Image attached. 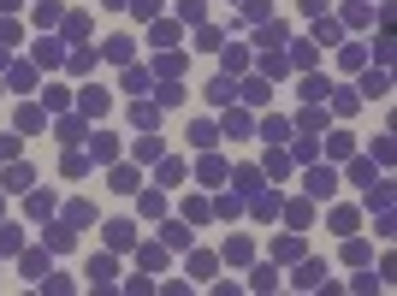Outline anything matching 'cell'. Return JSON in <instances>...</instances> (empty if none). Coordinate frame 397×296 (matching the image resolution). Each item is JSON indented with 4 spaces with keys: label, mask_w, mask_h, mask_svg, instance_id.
<instances>
[{
    "label": "cell",
    "mask_w": 397,
    "mask_h": 296,
    "mask_svg": "<svg viewBox=\"0 0 397 296\" xmlns=\"http://www.w3.org/2000/svg\"><path fill=\"white\" fill-rule=\"evenodd\" d=\"M154 118H161V107H154V101H136V107H131V125H143V131H154Z\"/></svg>",
    "instance_id": "9c48e42d"
},
{
    "label": "cell",
    "mask_w": 397,
    "mask_h": 296,
    "mask_svg": "<svg viewBox=\"0 0 397 296\" xmlns=\"http://www.w3.org/2000/svg\"><path fill=\"white\" fill-rule=\"evenodd\" d=\"M0 249H18V225H0Z\"/></svg>",
    "instance_id": "e575fe53"
},
{
    "label": "cell",
    "mask_w": 397,
    "mask_h": 296,
    "mask_svg": "<svg viewBox=\"0 0 397 296\" xmlns=\"http://www.w3.org/2000/svg\"><path fill=\"white\" fill-rule=\"evenodd\" d=\"M136 160H161V136H136Z\"/></svg>",
    "instance_id": "2e32d148"
},
{
    "label": "cell",
    "mask_w": 397,
    "mask_h": 296,
    "mask_svg": "<svg viewBox=\"0 0 397 296\" xmlns=\"http://www.w3.org/2000/svg\"><path fill=\"white\" fill-rule=\"evenodd\" d=\"M154 72H161V77H178V72H184V54H161V65H154Z\"/></svg>",
    "instance_id": "603a6c76"
},
{
    "label": "cell",
    "mask_w": 397,
    "mask_h": 296,
    "mask_svg": "<svg viewBox=\"0 0 397 296\" xmlns=\"http://www.w3.org/2000/svg\"><path fill=\"white\" fill-rule=\"evenodd\" d=\"M314 42L332 47V42H338V24H332V18H314Z\"/></svg>",
    "instance_id": "ac0fdd59"
},
{
    "label": "cell",
    "mask_w": 397,
    "mask_h": 296,
    "mask_svg": "<svg viewBox=\"0 0 397 296\" xmlns=\"http://www.w3.org/2000/svg\"><path fill=\"white\" fill-rule=\"evenodd\" d=\"M184 18H190V24H202V0H178V24H184Z\"/></svg>",
    "instance_id": "4316f807"
},
{
    "label": "cell",
    "mask_w": 397,
    "mask_h": 296,
    "mask_svg": "<svg viewBox=\"0 0 397 296\" xmlns=\"http://www.w3.org/2000/svg\"><path fill=\"white\" fill-rule=\"evenodd\" d=\"M237 190L255 195V190H261V172H255V166H243V172H237Z\"/></svg>",
    "instance_id": "44dd1931"
},
{
    "label": "cell",
    "mask_w": 397,
    "mask_h": 296,
    "mask_svg": "<svg viewBox=\"0 0 397 296\" xmlns=\"http://www.w3.org/2000/svg\"><path fill=\"white\" fill-rule=\"evenodd\" d=\"M77 107H83V118H101V113H107V95H101V89H83Z\"/></svg>",
    "instance_id": "5b68a950"
},
{
    "label": "cell",
    "mask_w": 397,
    "mask_h": 296,
    "mask_svg": "<svg viewBox=\"0 0 397 296\" xmlns=\"http://www.w3.org/2000/svg\"><path fill=\"white\" fill-rule=\"evenodd\" d=\"M250 255H255L250 237H232V243H225V261H250Z\"/></svg>",
    "instance_id": "ffe728a7"
},
{
    "label": "cell",
    "mask_w": 397,
    "mask_h": 296,
    "mask_svg": "<svg viewBox=\"0 0 397 296\" xmlns=\"http://www.w3.org/2000/svg\"><path fill=\"white\" fill-rule=\"evenodd\" d=\"M332 190H338V172H332V166H314V172H309V195H314V202H326Z\"/></svg>",
    "instance_id": "6da1fadb"
},
{
    "label": "cell",
    "mask_w": 397,
    "mask_h": 296,
    "mask_svg": "<svg viewBox=\"0 0 397 296\" xmlns=\"http://www.w3.org/2000/svg\"><path fill=\"white\" fill-rule=\"evenodd\" d=\"M237 95H243L250 107H261V101H267V77H250V83H237Z\"/></svg>",
    "instance_id": "ba28073f"
},
{
    "label": "cell",
    "mask_w": 397,
    "mask_h": 296,
    "mask_svg": "<svg viewBox=\"0 0 397 296\" xmlns=\"http://www.w3.org/2000/svg\"><path fill=\"white\" fill-rule=\"evenodd\" d=\"M59 142H89V136H83V125H77V118H59Z\"/></svg>",
    "instance_id": "d6986e66"
},
{
    "label": "cell",
    "mask_w": 397,
    "mask_h": 296,
    "mask_svg": "<svg viewBox=\"0 0 397 296\" xmlns=\"http://www.w3.org/2000/svg\"><path fill=\"white\" fill-rule=\"evenodd\" d=\"M89 279L107 284V279H113V261H107V255H101V261H89Z\"/></svg>",
    "instance_id": "f546056e"
},
{
    "label": "cell",
    "mask_w": 397,
    "mask_h": 296,
    "mask_svg": "<svg viewBox=\"0 0 397 296\" xmlns=\"http://www.w3.org/2000/svg\"><path fill=\"white\" fill-rule=\"evenodd\" d=\"M273 261H303V237H279L273 243Z\"/></svg>",
    "instance_id": "8992f818"
},
{
    "label": "cell",
    "mask_w": 397,
    "mask_h": 296,
    "mask_svg": "<svg viewBox=\"0 0 397 296\" xmlns=\"http://www.w3.org/2000/svg\"><path fill=\"white\" fill-rule=\"evenodd\" d=\"M207 95H214V101H220V107H232L237 83H232V77H214V83H207Z\"/></svg>",
    "instance_id": "30bf717a"
},
{
    "label": "cell",
    "mask_w": 397,
    "mask_h": 296,
    "mask_svg": "<svg viewBox=\"0 0 397 296\" xmlns=\"http://www.w3.org/2000/svg\"><path fill=\"white\" fill-rule=\"evenodd\" d=\"M214 136H220V131H214L207 118H202V125H190V142H196V148H207V142H214Z\"/></svg>",
    "instance_id": "d4e9b609"
},
{
    "label": "cell",
    "mask_w": 397,
    "mask_h": 296,
    "mask_svg": "<svg viewBox=\"0 0 397 296\" xmlns=\"http://www.w3.org/2000/svg\"><path fill=\"white\" fill-rule=\"evenodd\" d=\"M202 178H207V184H220V178H225V160H214V154H207V160H202Z\"/></svg>",
    "instance_id": "d6a6232c"
},
{
    "label": "cell",
    "mask_w": 397,
    "mask_h": 296,
    "mask_svg": "<svg viewBox=\"0 0 397 296\" xmlns=\"http://www.w3.org/2000/svg\"><path fill=\"white\" fill-rule=\"evenodd\" d=\"M119 83L131 89V95H143V89H148V72H143V65H125V77H119Z\"/></svg>",
    "instance_id": "7c38bea8"
},
{
    "label": "cell",
    "mask_w": 397,
    "mask_h": 296,
    "mask_svg": "<svg viewBox=\"0 0 397 296\" xmlns=\"http://www.w3.org/2000/svg\"><path fill=\"white\" fill-rule=\"evenodd\" d=\"M6 190H30V166H6Z\"/></svg>",
    "instance_id": "7402d4cb"
},
{
    "label": "cell",
    "mask_w": 397,
    "mask_h": 296,
    "mask_svg": "<svg viewBox=\"0 0 397 296\" xmlns=\"http://www.w3.org/2000/svg\"><path fill=\"white\" fill-rule=\"evenodd\" d=\"M59 172H65V178H83V172H89V154H65V160H59Z\"/></svg>",
    "instance_id": "9a60e30c"
},
{
    "label": "cell",
    "mask_w": 397,
    "mask_h": 296,
    "mask_svg": "<svg viewBox=\"0 0 397 296\" xmlns=\"http://www.w3.org/2000/svg\"><path fill=\"white\" fill-rule=\"evenodd\" d=\"M107 243H113V249H131V243H136V225L131 220H113V225H107Z\"/></svg>",
    "instance_id": "3957f363"
},
{
    "label": "cell",
    "mask_w": 397,
    "mask_h": 296,
    "mask_svg": "<svg viewBox=\"0 0 397 296\" xmlns=\"http://www.w3.org/2000/svg\"><path fill=\"white\" fill-rule=\"evenodd\" d=\"M36 65H59V42H36Z\"/></svg>",
    "instance_id": "484cf974"
},
{
    "label": "cell",
    "mask_w": 397,
    "mask_h": 296,
    "mask_svg": "<svg viewBox=\"0 0 397 296\" xmlns=\"http://www.w3.org/2000/svg\"><path fill=\"white\" fill-rule=\"evenodd\" d=\"M267 172L285 178V172H291V154H279V148H273V154H267Z\"/></svg>",
    "instance_id": "83f0119b"
},
{
    "label": "cell",
    "mask_w": 397,
    "mask_h": 296,
    "mask_svg": "<svg viewBox=\"0 0 397 296\" xmlns=\"http://www.w3.org/2000/svg\"><path fill=\"white\" fill-rule=\"evenodd\" d=\"M24 273L42 284V279H48V255H42V249H30V255H24Z\"/></svg>",
    "instance_id": "8fae6325"
},
{
    "label": "cell",
    "mask_w": 397,
    "mask_h": 296,
    "mask_svg": "<svg viewBox=\"0 0 397 296\" xmlns=\"http://www.w3.org/2000/svg\"><path fill=\"white\" fill-rule=\"evenodd\" d=\"M30 213H36V220H48V213H54V195H48V190L30 195Z\"/></svg>",
    "instance_id": "f1b7e54d"
},
{
    "label": "cell",
    "mask_w": 397,
    "mask_h": 296,
    "mask_svg": "<svg viewBox=\"0 0 397 296\" xmlns=\"http://www.w3.org/2000/svg\"><path fill=\"white\" fill-rule=\"evenodd\" d=\"M30 83H36V65H24V59H18V65H12V89H30Z\"/></svg>",
    "instance_id": "cb8c5ba5"
},
{
    "label": "cell",
    "mask_w": 397,
    "mask_h": 296,
    "mask_svg": "<svg viewBox=\"0 0 397 296\" xmlns=\"http://www.w3.org/2000/svg\"><path fill=\"white\" fill-rule=\"evenodd\" d=\"M12 6H18V0H0V12H12Z\"/></svg>",
    "instance_id": "d590c367"
},
{
    "label": "cell",
    "mask_w": 397,
    "mask_h": 296,
    "mask_svg": "<svg viewBox=\"0 0 397 296\" xmlns=\"http://www.w3.org/2000/svg\"><path fill=\"white\" fill-rule=\"evenodd\" d=\"M48 249H72V225H48Z\"/></svg>",
    "instance_id": "e0dca14e"
},
{
    "label": "cell",
    "mask_w": 397,
    "mask_h": 296,
    "mask_svg": "<svg viewBox=\"0 0 397 296\" xmlns=\"http://www.w3.org/2000/svg\"><path fill=\"white\" fill-rule=\"evenodd\" d=\"M89 220H95V207H89V202H72V207H65V225H89Z\"/></svg>",
    "instance_id": "5bb4252c"
},
{
    "label": "cell",
    "mask_w": 397,
    "mask_h": 296,
    "mask_svg": "<svg viewBox=\"0 0 397 296\" xmlns=\"http://www.w3.org/2000/svg\"><path fill=\"white\" fill-rule=\"evenodd\" d=\"M136 184H143V178H136L131 166H113V190L119 195H136Z\"/></svg>",
    "instance_id": "52a82bcc"
},
{
    "label": "cell",
    "mask_w": 397,
    "mask_h": 296,
    "mask_svg": "<svg viewBox=\"0 0 397 296\" xmlns=\"http://www.w3.org/2000/svg\"><path fill=\"white\" fill-rule=\"evenodd\" d=\"M89 160H119V136H95V142H89Z\"/></svg>",
    "instance_id": "277c9868"
},
{
    "label": "cell",
    "mask_w": 397,
    "mask_h": 296,
    "mask_svg": "<svg viewBox=\"0 0 397 296\" xmlns=\"http://www.w3.org/2000/svg\"><path fill=\"white\" fill-rule=\"evenodd\" d=\"M261 136H267V142H285V136H291V125H285V118H261Z\"/></svg>",
    "instance_id": "4fadbf2b"
},
{
    "label": "cell",
    "mask_w": 397,
    "mask_h": 296,
    "mask_svg": "<svg viewBox=\"0 0 397 296\" xmlns=\"http://www.w3.org/2000/svg\"><path fill=\"white\" fill-rule=\"evenodd\" d=\"M326 89H332L326 77H309V83H303V95H309V101H326Z\"/></svg>",
    "instance_id": "1f68e13d"
},
{
    "label": "cell",
    "mask_w": 397,
    "mask_h": 296,
    "mask_svg": "<svg viewBox=\"0 0 397 296\" xmlns=\"http://www.w3.org/2000/svg\"><path fill=\"white\" fill-rule=\"evenodd\" d=\"M36 131H48V113L42 107H18V136H36Z\"/></svg>",
    "instance_id": "7a4b0ae2"
},
{
    "label": "cell",
    "mask_w": 397,
    "mask_h": 296,
    "mask_svg": "<svg viewBox=\"0 0 397 296\" xmlns=\"http://www.w3.org/2000/svg\"><path fill=\"white\" fill-rule=\"evenodd\" d=\"M184 178V160H161V184H178Z\"/></svg>",
    "instance_id": "836d02e7"
},
{
    "label": "cell",
    "mask_w": 397,
    "mask_h": 296,
    "mask_svg": "<svg viewBox=\"0 0 397 296\" xmlns=\"http://www.w3.org/2000/svg\"><path fill=\"white\" fill-rule=\"evenodd\" d=\"M320 125H326V113H320V107H309V113H303V136H314Z\"/></svg>",
    "instance_id": "4dcf8cb0"
}]
</instances>
